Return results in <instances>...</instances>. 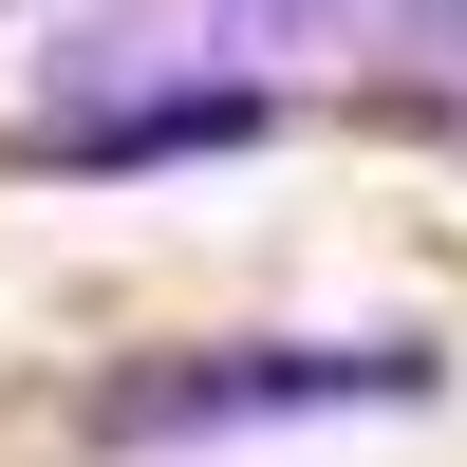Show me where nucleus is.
<instances>
[{
    "instance_id": "f03ea898",
    "label": "nucleus",
    "mask_w": 467,
    "mask_h": 467,
    "mask_svg": "<svg viewBox=\"0 0 467 467\" xmlns=\"http://www.w3.org/2000/svg\"><path fill=\"white\" fill-rule=\"evenodd\" d=\"M281 131V75H131V94H57L37 131H0V169L37 187H112V169H206V150Z\"/></svg>"
},
{
    "instance_id": "f257e3e1",
    "label": "nucleus",
    "mask_w": 467,
    "mask_h": 467,
    "mask_svg": "<svg viewBox=\"0 0 467 467\" xmlns=\"http://www.w3.org/2000/svg\"><path fill=\"white\" fill-rule=\"evenodd\" d=\"M431 337H187V356L94 374V449H224V431H299V411H411Z\"/></svg>"
}]
</instances>
